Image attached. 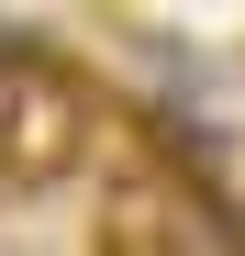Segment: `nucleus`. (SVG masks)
<instances>
[{
  "mask_svg": "<svg viewBox=\"0 0 245 256\" xmlns=\"http://www.w3.org/2000/svg\"><path fill=\"white\" fill-rule=\"evenodd\" d=\"M100 134V100L56 45H22L12 56V100H0V167L12 178H67Z\"/></svg>",
  "mask_w": 245,
  "mask_h": 256,
  "instance_id": "nucleus-1",
  "label": "nucleus"
}]
</instances>
